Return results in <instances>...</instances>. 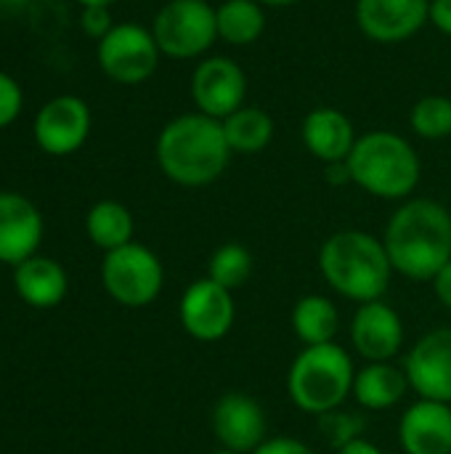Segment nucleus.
Here are the masks:
<instances>
[{
    "mask_svg": "<svg viewBox=\"0 0 451 454\" xmlns=\"http://www.w3.org/2000/svg\"><path fill=\"white\" fill-rule=\"evenodd\" d=\"M393 271L431 282L451 261V213L436 200H404L383 237Z\"/></svg>",
    "mask_w": 451,
    "mask_h": 454,
    "instance_id": "1",
    "label": "nucleus"
},
{
    "mask_svg": "<svg viewBox=\"0 0 451 454\" xmlns=\"http://www.w3.org/2000/svg\"><path fill=\"white\" fill-rule=\"evenodd\" d=\"M154 154L159 170L173 184L183 189H202L226 173L234 152L221 120L202 112H186L159 130Z\"/></svg>",
    "mask_w": 451,
    "mask_h": 454,
    "instance_id": "2",
    "label": "nucleus"
},
{
    "mask_svg": "<svg viewBox=\"0 0 451 454\" xmlns=\"http://www.w3.org/2000/svg\"><path fill=\"white\" fill-rule=\"evenodd\" d=\"M319 271L338 295L362 306L385 295L393 266L383 239L359 229H346L327 237L322 245Z\"/></svg>",
    "mask_w": 451,
    "mask_h": 454,
    "instance_id": "3",
    "label": "nucleus"
},
{
    "mask_svg": "<svg viewBox=\"0 0 451 454\" xmlns=\"http://www.w3.org/2000/svg\"><path fill=\"white\" fill-rule=\"evenodd\" d=\"M346 165L351 184L377 200H409L423 176L420 154L393 130H369L359 136Z\"/></svg>",
    "mask_w": 451,
    "mask_h": 454,
    "instance_id": "4",
    "label": "nucleus"
},
{
    "mask_svg": "<svg viewBox=\"0 0 451 454\" xmlns=\"http://www.w3.org/2000/svg\"><path fill=\"white\" fill-rule=\"evenodd\" d=\"M354 378L356 367L343 346H306L290 364L287 394L300 412L322 418L343 407L354 391Z\"/></svg>",
    "mask_w": 451,
    "mask_h": 454,
    "instance_id": "5",
    "label": "nucleus"
},
{
    "mask_svg": "<svg viewBox=\"0 0 451 454\" xmlns=\"http://www.w3.org/2000/svg\"><path fill=\"white\" fill-rule=\"evenodd\" d=\"M152 35L167 59L205 56L218 40L215 5L210 0H167L152 21Z\"/></svg>",
    "mask_w": 451,
    "mask_h": 454,
    "instance_id": "6",
    "label": "nucleus"
},
{
    "mask_svg": "<svg viewBox=\"0 0 451 454\" xmlns=\"http://www.w3.org/2000/svg\"><path fill=\"white\" fill-rule=\"evenodd\" d=\"M101 282L120 306L144 309L159 298L165 269L149 247L130 242L106 253L101 263Z\"/></svg>",
    "mask_w": 451,
    "mask_h": 454,
    "instance_id": "7",
    "label": "nucleus"
},
{
    "mask_svg": "<svg viewBox=\"0 0 451 454\" xmlns=\"http://www.w3.org/2000/svg\"><path fill=\"white\" fill-rule=\"evenodd\" d=\"M159 45L152 29L125 21L114 24L106 37L96 45V59L101 72L117 85H141L159 67Z\"/></svg>",
    "mask_w": 451,
    "mask_h": 454,
    "instance_id": "8",
    "label": "nucleus"
},
{
    "mask_svg": "<svg viewBox=\"0 0 451 454\" xmlns=\"http://www.w3.org/2000/svg\"><path fill=\"white\" fill-rule=\"evenodd\" d=\"M90 122V106L80 96L64 93L40 106V112L35 114L32 136L45 154L69 157L88 141Z\"/></svg>",
    "mask_w": 451,
    "mask_h": 454,
    "instance_id": "9",
    "label": "nucleus"
},
{
    "mask_svg": "<svg viewBox=\"0 0 451 454\" xmlns=\"http://www.w3.org/2000/svg\"><path fill=\"white\" fill-rule=\"evenodd\" d=\"M178 317H181V327L194 340L215 343L226 338L234 327L237 319L234 293L221 287L210 277H202L183 290Z\"/></svg>",
    "mask_w": 451,
    "mask_h": 454,
    "instance_id": "10",
    "label": "nucleus"
},
{
    "mask_svg": "<svg viewBox=\"0 0 451 454\" xmlns=\"http://www.w3.org/2000/svg\"><path fill=\"white\" fill-rule=\"evenodd\" d=\"M191 98L197 112L226 120L239 106H245L247 96V74L229 56H207L191 72Z\"/></svg>",
    "mask_w": 451,
    "mask_h": 454,
    "instance_id": "11",
    "label": "nucleus"
},
{
    "mask_svg": "<svg viewBox=\"0 0 451 454\" xmlns=\"http://www.w3.org/2000/svg\"><path fill=\"white\" fill-rule=\"evenodd\" d=\"M404 372L420 399L451 404V327L425 333L409 348Z\"/></svg>",
    "mask_w": 451,
    "mask_h": 454,
    "instance_id": "12",
    "label": "nucleus"
},
{
    "mask_svg": "<svg viewBox=\"0 0 451 454\" xmlns=\"http://www.w3.org/2000/svg\"><path fill=\"white\" fill-rule=\"evenodd\" d=\"M210 423L223 450L253 454L268 439V418L263 407L239 391H229L215 402Z\"/></svg>",
    "mask_w": 451,
    "mask_h": 454,
    "instance_id": "13",
    "label": "nucleus"
},
{
    "mask_svg": "<svg viewBox=\"0 0 451 454\" xmlns=\"http://www.w3.org/2000/svg\"><path fill=\"white\" fill-rule=\"evenodd\" d=\"M431 0H356V24L372 40L396 45L428 24Z\"/></svg>",
    "mask_w": 451,
    "mask_h": 454,
    "instance_id": "14",
    "label": "nucleus"
},
{
    "mask_svg": "<svg viewBox=\"0 0 451 454\" xmlns=\"http://www.w3.org/2000/svg\"><path fill=\"white\" fill-rule=\"evenodd\" d=\"M351 346L367 362H391L404 348V322L380 301L362 303L351 319Z\"/></svg>",
    "mask_w": 451,
    "mask_h": 454,
    "instance_id": "15",
    "label": "nucleus"
},
{
    "mask_svg": "<svg viewBox=\"0 0 451 454\" xmlns=\"http://www.w3.org/2000/svg\"><path fill=\"white\" fill-rule=\"evenodd\" d=\"M43 239V215L32 200L0 192V263L19 266L35 255Z\"/></svg>",
    "mask_w": 451,
    "mask_h": 454,
    "instance_id": "16",
    "label": "nucleus"
},
{
    "mask_svg": "<svg viewBox=\"0 0 451 454\" xmlns=\"http://www.w3.org/2000/svg\"><path fill=\"white\" fill-rule=\"evenodd\" d=\"M399 444L407 454H451V404L417 399L399 420Z\"/></svg>",
    "mask_w": 451,
    "mask_h": 454,
    "instance_id": "17",
    "label": "nucleus"
},
{
    "mask_svg": "<svg viewBox=\"0 0 451 454\" xmlns=\"http://www.w3.org/2000/svg\"><path fill=\"white\" fill-rule=\"evenodd\" d=\"M300 138L311 157H316L324 165H332L348 160L359 136L346 112L335 106H316L303 117Z\"/></svg>",
    "mask_w": 451,
    "mask_h": 454,
    "instance_id": "18",
    "label": "nucleus"
},
{
    "mask_svg": "<svg viewBox=\"0 0 451 454\" xmlns=\"http://www.w3.org/2000/svg\"><path fill=\"white\" fill-rule=\"evenodd\" d=\"M407 391L412 388L404 370L393 367L391 362H367L364 370H356L351 396L359 407L369 412H383L396 407L407 396Z\"/></svg>",
    "mask_w": 451,
    "mask_h": 454,
    "instance_id": "19",
    "label": "nucleus"
},
{
    "mask_svg": "<svg viewBox=\"0 0 451 454\" xmlns=\"http://www.w3.org/2000/svg\"><path fill=\"white\" fill-rule=\"evenodd\" d=\"M16 293L24 303L35 309H53L66 295V274L64 269L43 255H32L13 271Z\"/></svg>",
    "mask_w": 451,
    "mask_h": 454,
    "instance_id": "20",
    "label": "nucleus"
},
{
    "mask_svg": "<svg viewBox=\"0 0 451 454\" xmlns=\"http://www.w3.org/2000/svg\"><path fill=\"white\" fill-rule=\"evenodd\" d=\"M290 325L295 338L303 346H324L335 343L340 330V311L324 295H303L290 314Z\"/></svg>",
    "mask_w": 451,
    "mask_h": 454,
    "instance_id": "21",
    "label": "nucleus"
},
{
    "mask_svg": "<svg viewBox=\"0 0 451 454\" xmlns=\"http://www.w3.org/2000/svg\"><path fill=\"white\" fill-rule=\"evenodd\" d=\"M218 40L245 48L253 45L266 29V11L258 0H221L215 5Z\"/></svg>",
    "mask_w": 451,
    "mask_h": 454,
    "instance_id": "22",
    "label": "nucleus"
},
{
    "mask_svg": "<svg viewBox=\"0 0 451 454\" xmlns=\"http://www.w3.org/2000/svg\"><path fill=\"white\" fill-rule=\"evenodd\" d=\"M223 122L226 141L234 154H258L274 138V117L260 106H239Z\"/></svg>",
    "mask_w": 451,
    "mask_h": 454,
    "instance_id": "23",
    "label": "nucleus"
},
{
    "mask_svg": "<svg viewBox=\"0 0 451 454\" xmlns=\"http://www.w3.org/2000/svg\"><path fill=\"white\" fill-rule=\"evenodd\" d=\"M85 231L90 242L106 253L133 242V215L117 200H101L88 210Z\"/></svg>",
    "mask_w": 451,
    "mask_h": 454,
    "instance_id": "24",
    "label": "nucleus"
},
{
    "mask_svg": "<svg viewBox=\"0 0 451 454\" xmlns=\"http://www.w3.org/2000/svg\"><path fill=\"white\" fill-rule=\"evenodd\" d=\"M253 271H255L253 253L239 242H226L215 247V253L207 261V277L231 293L242 290L250 282Z\"/></svg>",
    "mask_w": 451,
    "mask_h": 454,
    "instance_id": "25",
    "label": "nucleus"
},
{
    "mask_svg": "<svg viewBox=\"0 0 451 454\" xmlns=\"http://www.w3.org/2000/svg\"><path fill=\"white\" fill-rule=\"evenodd\" d=\"M412 130L425 141H441L451 136V98L449 96H423L409 112Z\"/></svg>",
    "mask_w": 451,
    "mask_h": 454,
    "instance_id": "26",
    "label": "nucleus"
},
{
    "mask_svg": "<svg viewBox=\"0 0 451 454\" xmlns=\"http://www.w3.org/2000/svg\"><path fill=\"white\" fill-rule=\"evenodd\" d=\"M364 426L367 423L356 412H346L343 407L340 410H332V412H327V415L319 418V428L327 436L330 447H335V450H340L348 442L359 439L364 434Z\"/></svg>",
    "mask_w": 451,
    "mask_h": 454,
    "instance_id": "27",
    "label": "nucleus"
},
{
    "mask_svg": "<svg viewBox=\"0 0 451 454\" xmlns=\"http://www.w3.org/2000/svg\"><path fill=\"white\" fill-rule=\"evenodd\" d=\"M21 106H24L21 85L16 82V77L0 69V130L8 128L21 114Z\"/></svg>",
    "mask_w": 451,
    "mask_h": 454,
    "instance_id": "28",
    "label": "nucleus"
},
{
    "mask_svg": "<svg viewBox=\"0 0 451 454\" xmlns=\"http://www.w3.org/2000/svg\"><path fill=\"white\" fill-rule=\"evenodd\" d=\"M80 27H82V32H85L88 37L101 40V37L109 35V29H112L114 24H112L109 8H104V5H88V8H82Z\"/></svg>",
    "mask_w": 451,
    "mask_h": 454,
    "instance_id": "29",
    "label": "nucleus"
},
{
    "mask_svg": "<svg viewBox=\"0 0 451 454\" xmlns=\"http://www.w3.org/2000/svg\"><path fill=\"white\" fill-rule=\"evenodd\" d=\"M253 454H316L308 444H303L300 439L292 436H276V439H266Z\"/></svg>",
    "mask_w": 451,
    "mask_h": 454,
    "instance_id": "30",
    "label": "nucleus"
},
{
    "mask_svg": "<svg viewBox=\"0 0 451 454\" xmlns=\"http://www.w3.org/2000/svg\"><path fill=\"white\" fill-rule=\"evenodd\" d=\"M428 21L441 32L451 37V0H431Z\"/></svg>",
    "mask_w": 451,
    "mask_h": 454,
    "instance_id": "31",
    "label": "nucleus"
},
{
    "mask_svg": "<svg viewBox=\"0 0 451 454\" xmlns=\"http://www.w3.org/2000/svg\"><path fill=\"white\" fill-rule=\"evenodd\" d=\"M433 282V293H436V298H439V303L441 306H447L451 311V261L431 279Z\"/></svg>",
    "mask_w": 451,
    "mask_h": 454,
    "instance_id": "32",
    "label": "nucleus"
},
{
    "mask_svg": "<svg viewBox=\"0 0 451 454\" xmlns=\"http://www.w3.org/2000/svg\"><path fill=\"white\" fill-rule=\"evenodd\" d=\"M338 454H383V450H380L375 442H369V439L359 436V439L348 442L346 447H340V450H338Z\"/></svg>",
    "mask_w": 451,
    "mask_h": 454,
    "instance_id": "33",
    "label": "nucleus"
},
{
    "mask_svg": "<svg viewBox=\"0 0 451 454\" xmlns=\"http://www.w3.org/2000/svg\"><path fill=\"white\" fill-rule=\"evenodd\" d=\"M324 170H327L330 184H351V173H348V165L346 162H332Z\"/></svg>",
    "mask_w": 451,
    "mask_h": 454,
    "instance_id": "34",
    "label": "nucleus"
},
{
    "mask_svg": "<svg viewBox=\"0 0 451 454\" xmlns=\"http://www.w3.org/2000/svg\"><path fill=\"white\" fill-rule=\"evenodd\" d=\"M32 0H0V13H11V11H21L24 5H29Z\"/></svg>",
    "mask_w": 451,
    "mask_h": 454,
    "instance_id": "35",
    "label": "nucleus"
},
{
    "mask_svg": "<svg viewBox=\"0 0 451 454\" xmlns=\"http://www.w3.org/2000/svg\"><path fill=\"white\" fill-rule=\"evenodd\" d=\"M263 8L266 5H271V8H287V5H292V3H298V0H258Z\"/></svg>",
    "mask_w": 451,
    "mask_h": 454,
    "instance_id": "36",
    "label": "nucleus"
},
{
    "mask_svg": "<svg viewBox=\"0 0 451 454\" xmlns=\"http://www.w3.org/2000/svg\"><path fill=\"white\" fill-rule=\"evenodd\" d=\"M77 3H80L82 8H88V5H104V8H112L117 0H77Z\"/></svg>",
    "mask_w": 451,
    "mask_h": 454,
    "instance_id": "37",
    "label": "nucleus"
},
{
    "mask_svg": "<svg viewBox=\"0 0 451 454\" xmlns=\"http://www.w3.org/2000/svg\"><path fill=\"white\" fill-rule=\"evenodd\" d=\"M210 454H242V452H234V450H223V447H221V450H215V452H210Z\"/></svg>",
    "mask_w": 451,
    "mask_h": 454,
    "instance_id": "38",
    "label": "nucleus"
},
{
    "mask_svg": "<svg viewBox=\"0 0 451 454\" xmlns=\"http://www.w3.org/2000/svg\"><path fill=\"white\" fill-rule=\"evenodd\" d=\"M218 3H221V0H218Z\"/></svg>",
    "mask_w": 451,
    "mask_h": 454,
    "instance_id": "39",
    "label": "nucleus"
}]
</instances>
